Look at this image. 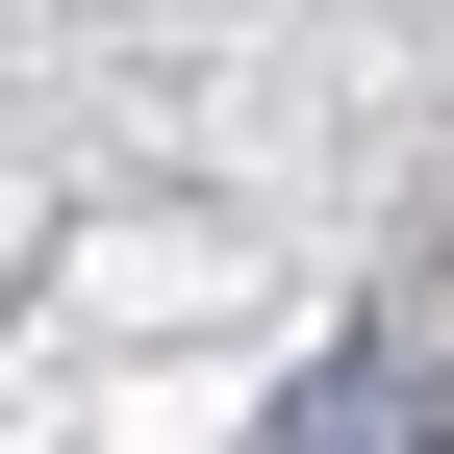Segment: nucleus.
I'll return each instance as SVG.
<instances>
[]
</instances>
